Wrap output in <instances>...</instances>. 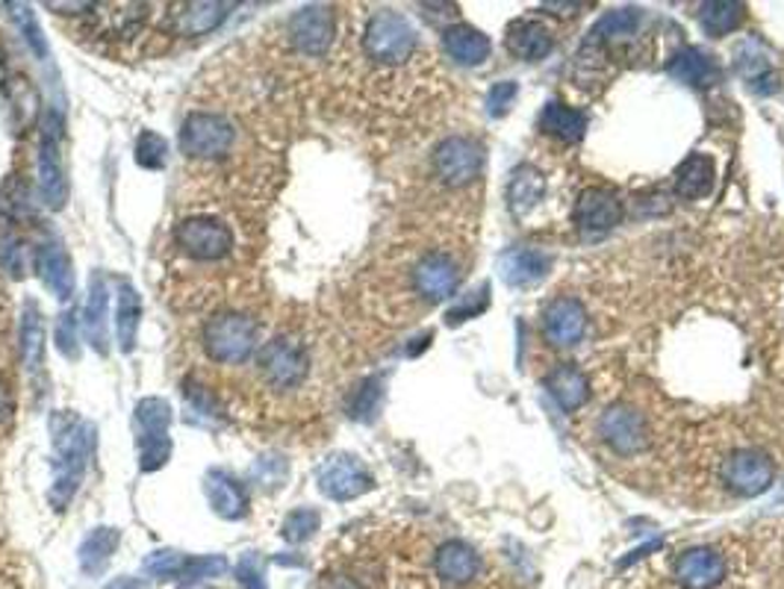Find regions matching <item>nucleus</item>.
Returning <instances> with one entry per match:
<instances>
[{"label": "nucleus", "mask_w": 784, "mask_h": 589, "mask_svg": "<svg viewBox=\"0 0 784 589\" xmlns=\"http://www.w3.org/2000/svg\"><path fill=\"white\" fill-rule=\"evenodd\" d=\"M51 436H54V484L47 489V501L56 510H65L77 496L86 478V466L95 454V424L80 419L71 410H56L51 415Z\"/></svg>", "instance_id": "nucleus-1"}, {"label": "nucleus", "mask_w": 784, "mask_h": 589, "mask_svg": "<svg viewBox=\"0 0 784 589\" xmlns=\"http://www.w3.org/2000/svg\"><path fill=\"white\" fill-rule=\"evenodd\" d=\"M260 327L245 313H219L203 324V351L212 363L236 366L257 348Z\"/></svg>", "instance_id": "nucleus-2"}, {"label": "nucleus", "mask_w": 784, "mask_h": 589, "mask_svg": "<svg viewBox=\"0 0 784 589\" xmlns=\"http://www.w3.org/2000/svg\"><path fill=\"white\" fill-rule=\"evenodd\" d=\"M63 136L65 121L59 110H47L42 121V138H38V195L47 210H63L68 201V180L63 166Z\"/></svg>", "instance_id": "nucleus-3"}, {"label": "nucleus", "mask_w": 784, "mask_h": 589, "mask_svg": "<svg viewBox=\"0 0 784 589\" xmlns=\"http://www.w3.org/2000/svg\"><path fill=\"white\" fill-rule=\"evenodd\" d=\"M177 145H180V154L189 159H222L236 145V127L222 112H189Z\"/></svg>", "instance_id": "nucleus-4"}, {"label": "nucleus", "mask_w": 784, "mask_h": 589, "mask_svg": "<svg viewBox=\"0 0 784 589\" xmlns=\"http://www.w3.org/2000/svg\"><path fill=\"white\" fill-rule=\"evenodd\" d=\"M363 47H366V54H369L372 63L401 65L413 56L416 30L401 12L378 10L369 21H366V30H363Z\"/></svg>", "instance_id": "nucleus-5"}, {"label": "nucleus", "mask_w": 784, "mask_h": 589, "mask_svg": "<svg viewBox=\"0 0 784 589\" xmlns=\"http://www.w3.org/2000/svg\"><path fill=\"white\" fill-rule=\"evenodd\" d=\"M257 371L268 387L277 392H289L305 384L310 371L307 351L289 336H275L257 351Z\"/></svg>", "instance_id": "nucleus-6"}, {"label": "nucleus", "mask_w": 784, "mask_h": 589, "mask_svg": "<svg viewBox=\"0 0 784 589\" xmlns=\"http://www.w3.org/2000/svg\"><path fill=\"white\" fill-rule=\"evenodd\" d=\"M175 245L186 257L198 259V263H219L228 254H233L236 240L224 221L210 219V215H192L175 227Z\"/></svg>", "instance_id": "nucleus-7"}, {"label": "nucleus", "mask_w": 784, "mask_h": 589, "mask_svg": "<svg viewBox=\"0 0 784 589\" xmlns=\"http://www.w3.org/2000/svg\"><path fill=\"white\" fill-rule=\"evenodd\" d=\"M720 478L729 492L740 498H755L773 487L775 463L758 448H740L729 454L720 466Z\"/></svg>", "instance_id": "nucleus-8"}, {"label": "nucleus", "mask_w": 784, "mask_h": 589, "mask_svg": "<svg viewBox=\"0 0 784 589\" xmlns=\"http://www.w3.org/2000/svg\"><path fill=\"white\" fill-rule=\"evenodd\" d=\"M316 484L331 501H354L375 487V478L354 454H333L316 471Z\"/></svg>", "instance_id": "nucleus-9"}, {"label": "nucleus", "mask_w": 784, "mask_h": 589, "mask_svg": "<svg viewBox=\"0 0 784 589\" xmlns=\"http://www.w3.org/2000/svg\"><path fill=\"white\" fill-rule=\"evenodd\" d=\"M484 168V147L470 136L443 138L434 151V175L445 186H470Z\"/></svg>", "instance_id": "nucleus-10"}, {"label": "nucleus", "mask_w": 784, "mask_h": 589, "mask_svg": "<svg viewBox=\"0 0 784 589\" xmlns=\"http://www.w3.org/2000/svg\"><path fill=\"white\" fill-rule=\"evenodd\" d=\"M573 221L575 227L582 236L587 240H596V236H608L610 231H617L619 221H622V201L614 189H605V186H590L578 195L573 210Z\"/></svg>", "instance_id": "nucleus-11"}, {"label": "nucleus", "mask_w": 784, "mask_h": 589, "mask_svg": "<svg viewBox=\"0 0 784 589\" xmlns=\"http://www.w3.org/2000/svg\"><path fill=\"white\" fill-rule=\"evenodd\" d=\"M289 42L307 56H324L333 42L336 24H333V12L322 3H310L292 12V19L287 24Z\"/></svg>", "instance_id": "nucleus-12"}, {"label": "nucleus", "mask_w": 784, "mask_h": 589, "mask_svg": "<svg viewBox=\"0 0 784 589\" xmlns=\"http://www.w3.org/2000/svg\"><path fill=\"white\" fill-rule=\"evenodd\" d=\"M599 436L617 454H637L647 448L649 431L643 415L626 404L608 407L599 419Z\"/></svg>", "instance_id": "nucleus-13"}, {"label": "nucleus", "mask_w": 784, "mask_h": 589, "mask_svg": "<svg viewBox=\"0 0 784 589\" xmlns=\"http://www.w3.org/2000/svg\"><path fill=\"white\" fill-rule=\"evenodd\" d=\"M461 286V268L449 254H428L416 263L413 289L422 294L428 304L449 301Z\"/></svg>", "instance_id": "nucleus-14"}, {"label": "nucleus", "mask_w": 784, "mask_h": 589, "mask_svg": "<svg viewBox=\"0 0 784 589\" xmlns=\"http://www.w3.org/2000/svg\"><path fill=\"white\" fill-rule=\"evenodd\" d=\"M543 331L557 348L578 345L587 333V310L578 298L561 294V298L549 301V307L543 310Z\"/></svg>", "instance_id": "nucleus-15"}, {"label": "nucleus", "mask_w": 784, "mask_h": 589, "mask_svg": "<svg viewBox=\"0 0 784 589\" xmlns=\"http://www.w3.org/2000/svg\"><path fill=\"white\" fill-rule=\"evenodd\" d=\"M231 3H216V0H198V3H175L168 12V30L175 36L195 38L207 36L216 27H222V21L228 19Z\"/></svg>", "instance_id": "nucleus-16"}, {"label": "nucleus", "mask_w": 784, "mask_h": 589, "mask_svg": "<svg viewBox=\"0 0 784 589\" xmlns=\"http://www.w3.org/2000/svg\"><path fill=\"white\" fill-rule=\"evenodd\" d=\"M203 496L210 501L212 513L228 522H240L249 513V489L228 469H210L203 478Z\"/></svg>", "instance_id": "nucleus-17"}, {"label": "nucleus", "mask_w": 784, "mask_h": 589, "mask_svg": "<svg viewBox=\"0 0 784 589\" xmlns=\"http://www.w3.org/2000/svg\"><path fill=\"white\" fill-rule=\"evenodd\" d=\"M36 268L42 284L47 286V292L54 294L56 301H71V294H75V268H71V257L65 254L63 242H42L36 251Z\"/></svg>", "instance_id": "nucleus-18"}, {"label": "nucleus", "mask_w": 784, "mask_h": 589, "mask_svg": "<svg viewBox=\"0 0 784 589\" xmlns=\"http://www.w3.org/2000/svg\"><path fill=\"white\" fill-rule=\"evenodd\" d=\"M498 268H501V280L514 289H528V286H537L549 275L552 268V257L540 248H526V245H517V248H508L498 259Z\"/></svg>", "instance_id": "nucleus-19"}, {"label": "nucleus", "mask_w": 784, "mask_h": 589, "mask_svg": "<svg viewBox=\"0 0 784 589\" xmlns=\"http://www.w3.org/2000/svg\"><path fill=\"white\" fill-rule=\"evenodd\" d=\"M666 74L678 80L684 86H693V89H710L722 80V71L717 59L710 54H705L702 47H682L670 56L666 63Z\"/></svg>", "instance_id": "nucleus-20"}, {"label": "nucleus", "mask_w": 784, "mask_h": 589, "mask_svg": "<svg viewBox=\"0 0 784 589\" xmlns=\"http://www.w3.org/2000/svg\"><path fill=\"white\" fill-rule=\"evenodd\" d=\"M107 307H110V286L101 271H95L89 277V292H86L84 304V333L89 345L98 354L110 351V319H107Z\"/></svg>", "instance_id": "nucleus-21"}, {"label": "nucleus", "mask_w": 784, "mask_h": 589, "mask_svg": "<svg viewBox=\"0 0 784 589\" xmlns=\"http://www.w3.org/2000/svg\"><path fill=\"white\" fill-rule=\"evenodd\" d=\"M726 578V560L714 548H691L675 560V580L684 589H710Z\"/></svg>", "instance_id": "nucleus-22"}, {"label": "nucleus", "mask_w": 784, "mask_h": 589, "mask_svg": "<svg viewBox=\"0 0 784 589\" xmlns=\"http://www.w3.org/2000/svg\"><path fill=\"white\" fill-rule=\"evenodd\" d=\"M505 45L517 59L522 63H540L545 56L552 54L554 38L552 30L545 27L543 21L537 19H517L508 24L505 33Z\"/></svg>", "instance_id": "nucleus-23"}, {"label": "nucleus", "mask_w": 784, "mask_h": 589, "mask_svg": "<svg viewBox=\"0 0 784 589\" xmlns=\"http://www.w3.org/2000/svg\"><path fill=\"white\" fill-rule=\"evenodd\" d=\"M640 24H643V12L637 7H619V10L605 12L584 38V51H601V47L628 42L637 36Z\"/></svg>", "instance_id": "nucleus-24"}, {"label": "nucleus", "mask_w": 784, "mask_h": 589, "mask_svg": "<svg viewBox=\"0 0 784 589\" xmlns=\"http://www.w3.org/2000/svg\"><path fill=\"white\" fill-rule=\"evenodd\" d=\"M443 47L449 59H454L463 68H475L484 65L493 54V42L489 36H484L478 27L472 24H452L443 30Z\"/></svg>", "instance_id": "nucleus-25"}, {"label": "nucleus", "mask_w": 784, "mask_h": 589, "mask_svg": "<svg viewBox=\"0 0 784 589\" xmlns=\"http://www.w3.org/2000/svg\"><path fill=\"white\" fill-rule=\"evenodd\" d=\"M545 387L552 392V398L561 404L563 413H575L590 401V380L575 363H561L549 371Z\"/></svg>", "instance_id": "nucleus-26"}, {"label": "nucleus", "mask_w": 784, "mask_h": 589, "mask_svg": "<svg viewBox=\"0 0 784 589\" xmlns=\"http://www.w3.org/2000/svg\"><path fill=\"white\" fill-rule=\"evenodd\" d=\"M714 184H717V163L708 154H691L673 175V189L682 201H699L710 195Z\"/></svg>", "instance_id": "nucleus-27"}, {"label": "nucleus", "mask_w": 784, "mask_h": 589, "mask_svg": "<svg viewBox=\"0 0 784 589\" xmlns=\"http://www.w3.org/2000/svg\"><path fill=\"white\" fill-rule=\"evenodd\" d=\"M434 569L445 584H457L461 587V584H470V580L478 578L481 557L472 545L452 540V543L440 545V552L434 557Z\"/></svg>", "instance_id": "nucleus-28"}, {"label": "nucleus", "mask_w": 784, "mask_h": 589, "mask_svg": "<svg viewBox=\"0 0 784 589\" xmlns=\"http://www.w3.org/2000/svg\"><path fill=\"white\" fill-rule=\"evenodd\" d=\"M508 210L517 215V219H526L528 212L534 210L537 203L545 198V177L540 168L534 166H517L510 171L508 180Z\"/></svg>", "instance_id": "nucleus-29"}, {"label": "nucleus", "mask_w": 784, "mask_h": 589, "mask_svg": "<svg viewBox=\"0 0 784 589\" xmlns=\"http://www.w3.org/2000/svg\"><path fill=\"white\" fill-rule=\"evenodd\" d=\"M735 65H738L740 77L747 80L752 92L773 95L775 89H779V84H775L773 59L764 54V47L758 45L755 38H749V42H743V45L738 47V59H735Z\"/></svg>", "instance_id": "nucleus-30"}, {"label": "nucleus", "mask_w": 784, "mask_h": 589, "mask_svg": "<svg viewBox=\"0 0 784 589\" xmlns=\"http://www.w3.org/2000/svg\"><path fill=\"white\" fill-rule=\"evenodd\" d=\"M587 115L582 110H575L570 103L563 101H549L540 112V130L549 133V136L561 138L566 145L573 142H582L584 133H587Z\"/></svg>", "instance_id": "nucleus-31"}, {"label": "nucleus", "mask_w": 784, "mask_h": 589, "mask_svg": "<svg viewBox=\"0 0 784 589\" xmlns=\"http://www.w3.org/2000/svg\"><path fill=\"white\" fill-rule=\"evenodd\" d=\"M139 322H142V298H139L136 286L121 280L119 301H115V342L124 354L136 348Z\"/></svg>", "instance_id": "nucleus-32"}, {"label": "nucleus", "mask_w": 784, "mask_h": 589, "mask_svg": "<svg viewBox=\"0 0 784 589\" xmlns=\"http://www.w3.org/2000/svg\"><path fill=\"white\" fill-rule=\"evenodd\" d=\"M172 404L166 398H142L136 401V410H133V424H136V442L142 440H172L168 436V427H172Z\"/></svg>", "instance_id": "nucleus-33"}, {"label": "nucleus", "mask_w": 784, "mask_h": 589, "mask_svg": "<svg viewBox=\"0 0 784 589\" xmlns=\"http://www.w3.org/2000/svg\"><path fill=\"white\" fill-rule=\"evenodd\" d=\"M21 359L30 375H36L45 359V322L33 301H27L21 310Z\"/></svg>", "instance_id": "nucleus-34"}, {"label": "nucleus", "mask_w": 784, "mask_h": 589, "mask_svg": "<svg viewBox=\"0 0 784 589\" xmlns=\"http://www.w3.org/2000/svg\"><path fill=\"white\" fill-rule=\"evenodd\" d=\"M747 15V7L738 0H708L699 7L702 30L714 38H722L740 27V21Z\"/></svg>", "instance_id": "nucleus-35"}, {"label": "nucleus", "mask_w": 784, "mask_h": 589, "mask_svg": "<svg viewBox=\"0 0 784 589\" xmlns=\"http://www.w3.org/2000/svg\"><path fill=\"white\" fill-rule=\"evenodd\" d=\"M119 540H121L119 527H107V525L95 527L92 534L84 540V545H80V566H84V571H89V575L103 571V566L110 563L112 552L119 548Z\"/></svg>", "instance_id": "nucleus-36"}, {"label": "nucleus", "mask_w": 784, "mask_h": 589, "mask_svg": "<svg viewBox=\"0 0 784 589\" xmlns=\"http://www.w3.org/2000/svg\"><path fill=\"white\" fill-rule=\"evenodd\" d=\"M184 401L192 422L203 424V427H216V424L222 422L224 410L222 404H219V398L212 396L207 387H201V384L184 380Z\"/></svg>", "instance_id": "nucleus-37"}, {"label": "nucleus", "mask_w": 784, "mask_h": 589, "mask_svg": "<svg viewBox=\"0 0 784 589\" xmlns=\"http://www.w3.org/2000/svg\"><path fill=\"white\" fill-rule=\"evenodd\" d=\"M380 398H384V380L366 378L351 389L349 401H345V410H349L351 419H357V422H372L375 413H378Z\"/></svg>", "instance_id": "nucleus-38"}, {"label": "nucleus", "mask_w": 784, "mask_h": 589, "mask_svg": "<svg viewBox=\"0 0 784 589\" xmlns=\"http://www.w3.org/2000/svg\"><path fill=\"white\" fill-rule=\"evenodd\" d=\"M7 10H10L12 21H15V27L21 30V36H24L30 51H33L42 63H51V47H47L45 36H42V27H38L33 7H27V3H10Z\"/></svg>", "instance_id": "nucleus-39"}, {"label": "nucleus", "mask_w": 784, "mask_h": 589, "mask_svg": "<svg viewBox=\"0 0 784 589\" xmlns=\"http://www.w3.org/2000/svg\"><path fill=\"white\" fill-rule=\"evenodd\" d=\"M3 92H7L10 110L15 112V127H27L38 112V98L36 92H33V86L21 77V80H7Z\"/></svg>", "instance_id": "nucleus-40"}, {"label": "nucleus", "mask_w": 784, "mask_h": 589, "mask_svg": "<svg viewBox=\"0 0 784 589\" xmlns=\"http://www.w3.org/2000/svg\"><path fill=\"white\" fill-rule=\"evenodd\" d=\"M136 166L148 168V171H159L168 163V142L154 130H142L136 138Z\"/></svg>", "instance_id": "nucleus-41"}, {"label": "nucleus", "mask_w": 784, "mask_h": 589, "mask_svg": "<svg viewBox=\"0 0 784 589\" xmlns=\"http://www.w3.org/2000/svg\"><path fill=\"white\" fill-rule=\"evenodd\" d=\"M319 522H322V519H319L313 507H298V510H292V513L284 519L280 534H284L287 543H305V540H310V536L319 531Z\"/></svg>", "instance_id": "nucleus-42"}, {"label": "nucleus", "mask_w": 784, "mask_h": 589, "mask_svg": "<svg viewBox=\"0 0 784 589\" xmlns=\"http://www.w3.org/2000/svg\"><path fill=\"white\" fill-rule=\"evenodd\" d=\"M56 348H59V354L68 359H77L80 357V322H77V313L68 307V310H63L59 313V319H56Z\"/></svg>", "instance_id": "nucleus-43"}, {"label": "nucleus", "mask_w": 784, "mask_h": 589, "mask_svg": "<svg viewBox=\"0 0 784 589\" xmlns=\"http://www.w3.org/2000/svg\"><path fill=\"white\" fill-rule=\"evenodd\" d=\"M489 307V286H481V292H470V294H463L461 301L445 313V322L452 324H463V322H470V319H478L484 310Z\"/></svg>", "instance_id": "nucleus-44"}, {"label": "nucleus", "mask_w": 784, "mask_h": 589, "mask_svg": "<svg viewBox=\"0 0 784 589\" xmlns=\"http://www.w3.org/2000/svg\"><path fill=\"white\" fill-rule=\"evenodd\" d=\"M0 266L7 268L12 277H24L27 259H24V242L15 233H3L0 236Z\"/></svg>", "instance_id": "nucleus-45"}, {"label": "nucleus", "mask_w": 784, "mask_h": 589, "mask_svg": "<svg viewBox=\"0 0 784 589\" xmlns=\"http://www.w3.org/2000/svg\"><path fill=\"white\" fill-rule=\"evenodd\" d=\"M186 554H177V552H154L145 560V569L151 571V575H157V578H184V569H186Z\"/></svg>", "instance_id": "nucleus-46"}, {"label": "nucleus", "mask_w": 784, "mask_h": 589, "mask_svg": "<svg viewBox=\"0 0 784 589\" xmlns=\"http://www.w3.org/2000/svg\"><path fill=\"white\" fill-rule=\"evenodd\" d=\"M519 95V86L514 84V80H501V84H496L493 89H489L487 95V112L493 115V119H501V115H508V110L514 107V101H517Z\"/></svg>", "instance_id": "nucleus-47"}, {"label": "nucleus", "mask_w": 784, "mask_h": 589, "mask_svg": "<svg viewBox=\"0 0 784 589\" xmlns=\"http://www.w3.org/2000/svg\"><path fill=\"white\" fill-rule=\"evenodd\" d=\"M251 475H254L260 484H266V487H277L280 480L287 478V460L277 457V454H266V457H260V460L254 463Z\"/></svg>", "instance_id": "nucleus-48"}, {"label": "nucleus", "mask_w": 784, "mask_h": 589, "mask_svg": "<svg viewBox=\"0 0 784 589\" xmlns=\"http://www.w3.org/2000/svg\"><path fill=\"white\" fill-rule=\"evenodd\" d=\"M236 571H240L242 580H245L251 589H263V571L254 569V557H245V560L236 566Z\"/></svg>", "instance_id": "nucleus-49"}, {"label": "nucleus", "mask_w": 784, "mask_h": 589, "mask_svg": "<svg viewBox=\"0 0 784 589\" xmlns=\"http://www.w3.org/2000/svg\"><path fill=\"white\" fill-rule=\"evenodd\" d=\"M45 7H47V10L59 12V15H68V12H71V15H75L77 10H80V12H92V10H98V7H95V3H45Z\"/></svg>", "instance_id": "nucleus-50"}, {"label": "nucleus", "mask_w": 784, "mask_h": 589, "mask_svg": "<svg viewBox=\"0 0 784 589\" xmlns=\"http://www.w3.org/2000/svg\"><path fill=\"white\" fill-rule=\"evenodd\" d=\"M12 407H15V401H12V392H10V387L0 380V424L7 422L12 415Z\"/></svg>", "instance_id": "nucleus-51"}, {"label": "nucleus", "mask_w": 784, "mask_h": 589, "mask_svg": "<svg viewBox=\"0 0 784 589\" xmlns=\"http://www.w3.org/2000/svg\"><path fill=\"white\" fill-rule=\"evenodd\" d=\"M110 589H145L142 584H136V580H115Z\"/></svg>", "instance_id": "nucleus-52"}]
</instances>
